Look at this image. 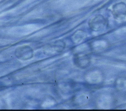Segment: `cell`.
Returning a JSON list of instances; mask_svg holds the SVG:
<instances>
[{"label":"cell","mask_w":126,"mask_h":111,"mask_svg":"<svg viewBox=\"0 0 126 111\" xmlns=\"http://www.w3.org/2000/svg\"><path fill=\"white\" fill-rule=\"evenodd\" d=\"M106 25V21L104 18L99 15L96 16L90 21V26L92 28L95 30H99L103 28Z\"/></svg>","instance_id":"obj_2"},{"label":"cell","mask_w":126,"mask_h":111,"mask_svg":"<svg viewBox=\"0 0 126 111\" xmlns=\"http://www.w3.org/2000/svg\"><path fill=\"white\" fill-rule=\"evenodd\" d=\"M15 54L21 59H28L32 57V50L29 46H23L17 49Z\"/></svg>","instance_id":"obj_3"},{"label":"cell","mask_w":126,"mask_h":111,"mask_svg":"<svg viewBox=\"0 0 126 111\" xmlns=\"http://www.w3.org/2000/svg\"><path fill=\"white\" fill-rule=\"evenodd\" d=\"M113 14L118 19H122L126 17V4L124 2H119L113 7Z\"/></svg>","instance_id":"obj_1"}]
</instances>
